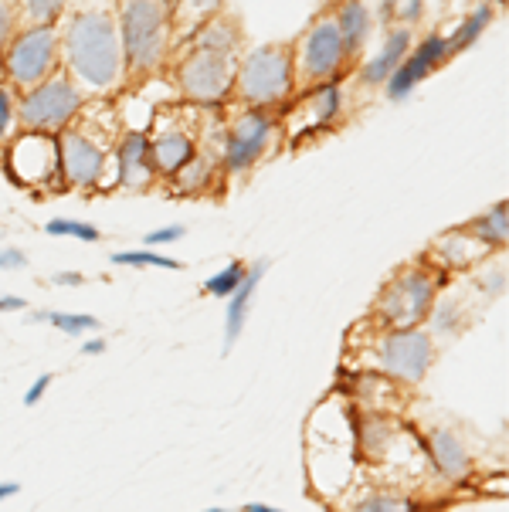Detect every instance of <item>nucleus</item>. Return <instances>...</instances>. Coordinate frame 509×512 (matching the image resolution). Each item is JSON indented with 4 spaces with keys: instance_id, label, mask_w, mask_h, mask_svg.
<instances>
[{
    "instance_id": "f257e3e1",
    "label": "nucleus",
    "mask_w": 509,
    "mask_h": 512,
    "mask_svg": "<svg viewBox=\"0 0 509 512\" xmlns=\"http://www.w3.org/2000/svg\"><path fill=\"white\" fill-rule=\"evenodd\" d=\"M62 34L65 72L82 92L106 95L126 82L123 45H119L116 17L106 7H82L65 17Z\"/></svg>"
},
{
    "instance_id": "f03ea898",
    "label": "nucleus",
    "mask_w": 509,
    "mask_h": 512,
    "mask_svg": "<svg viewBox=\"0 0 509 512\" xmlns=\"http://www.w3.org/2000/svg\"><path fill=\"white\" fill-rule=\"evenodd\" d=\"M119 140V116L106 102L82 106L72 126L58 133V160L62 184L79 190H109L112 180V146Z\"/></svg>"
},
{
    "instance_id": "7ed1b4c3",
    "label": "nucleus",
    "mask_w": 509,
    "mask_h": 512,
    "mask_svg": "<svg viewBox=\"0 0 509 512\" xmlns=\"http://www.w3.org/2000/svg\"><path fill=\"white\" fill-rule=\"evenodd\" d=\"M448 275L442 268H435L425 258V262H411L398 268V272L387 279L374 302V319L377 329H414L425 326L431 316V306H435L438 292L445 289Z\"/></svg>"
},
{
    "instance_id": "20e7f679",
    "label": "nucleus",
    "mask_w": 509,
    "mask_h": 512,
    "mask_svg": "<svg viewBox=\"0 0 509 512\" xmlns=\"http://www.w3.org/2000/svg\"><path fill=\"white\" fill-rule=\"evenodd\" d=\"M119 45H123L126 82L153 75L170 55L167 0H126L119 11Z\"/></svg>"
},
{
    "instance_id": "39448f33",
    "label": "nucleus",
    "mask_w": 509,
    "mask_h": 512,
    "mask_svg": "<svg viewBox=\"0 0 509 512\" xmlns=\"http://www.w3.org/2000/svg\"><path fill=\"white\" fill-rule=\"evenodd\" d=\"M296 62L292 45H258L238 58L235 92L245 109L286 106L296 92Z\"/></svg>"
},
{
    "instance_id": "423d86ee",
    "label": "nucleus",
    "mask_w": 509,
    "mask_h": 512,
    "mask_svg": "<svg viewBox=\"0 0 509 512\" xmlns=\"http://www.w3.org/2000/svg\"><path fill=\"white\" fill-rule=\"evenodd\" d=\"M62 68V34L58 24H28L14 31L0 55V75L14 92H28Z\"/></svg>"
},
{
    "instance_id": "0eeeda50",
    "label": "nucleus",
    "mask_w": 509,
    "mask_h": 512,
    "mask_svg": "<svg viewBox=\"0 0 509 512\" xmlns=\"http://www.w3.org/2000/svg\"><path fill=\"white\" fill-rule=\"evenodd\" d=\"M85 106V92L75 85V78L58 68L55 75L45 78L28 92H17V126L24 133H48L58 136L62 129L72 126Z\"/></svg>"
},
{
    "instance_id": "6e6552de",
    "label": "nucleus",
    "mask_w": 509,
    "mask_h": 512,
    "mask_svg": "<svg viewBox=\"0 0 509 512\" xmlns=\"http://www.w3.org/2000/svg\"><path fill=\"white\" fill-rule=\"evenodd\" d=\"M431 363H435V336L428 329H377L370 370L381 377L414 387L428 377Z\"/></svg>"
},
{
    "instance_id": "1a4fd4ad",
    "label": "nucleus",
    "mask_w": 509,
    "mask_h": 512,
    "mask_svg": "<svg viewBox=\"0 0 509 512\" xmlns=\"http://www.w3.org/2000/svg\"><path fill=\"white\" fill-rule=\"evenodd\" d=\"M235 72H238L235 55L187 48L174 68V82L187 106L214 109L221 102H228L231 92H235Z\"/></svg>"
},
{
    "instance_id": "9d476101",
    "label": "nucleus",
    "mask_w": 509,
    "mask_h": 512,
    "mask_svg": "<svg viewBox=\"0 0 509 512\" xmlns=\"http://www.w3.org/2000/svg\"><path fill=\"white\" fill-rule=\"evenodd\" d=\"M292 62H296V85H319V82H340V75L347 72L350 58L343 48V38L333 24V14H319L306 34L299 38V45L292 48Z\"/></svg>"
},
{
    "instance_id": "9b49d317",
    "label": "nucleus",
    "mask_w": 509,
    "mask_h": 512,
    "mask_svg": "<svg viewBox=\"0 0 509 512\" xmlns=\"http://www.w3.org/2000/svg\"><path fill=\"white\" fill-rule=\"evenodd\" d=\"M282 129V119H275L272 109H241L228 129H221V170L245 173L252 170Z\"/></svg>"
},
{
    "instance_id": "f8f14e48",
    "label": "nucleus",
    "mask_w": 509,
    "mask_h": 512,
    "mask_svg": "<svg viewBox=\"0 0 509 512\" xmlns=\"http://www.w3.org/2000/svg\"><path fill=\"white\" fill-rule=\"evenodd\" d=\"M4 167L11 170L14 184L28 190H55L62 184V160H58V136L48 133H17L7 146Z\"/></svg>"
},
{
    "instance_id": "ddd939ff",
    "label": "nucleus",
    "mask_w": 509,
    "mask_h": 512,
    "mask_svg": "<svg viewBox=\"0 0 509 512\" xmlns=\"http://www.w3.org/2000/svg\"><path fill=\"white\" fill-rule=\"evenodd\" d=\"M146 136H150V156L160 177L177 173L197 153V129L191 112L184 109H160L153 116V133Z\"/></svg>"
},
{
    "instance_id": "4468645a",
    "label": "nucleus",
    "mask_w": 509,
    "mask_h": 512,
    "mask_svg": "<svg viewBox=\"0 0 509 512\" xmlns=\"http://www.w3.org/2000/svg\"><path fill=\"white\" fill-rule=\"evenodd\" d=\"M112 180L123 190H150L160 180L150 156V136L143 129H123L112 146Z\"/></svg>"
},
{
    "instance_id": "2eb2a0df",
    "label": "nucleus",
    "mask_w": 509,
    "mask_h": 512,
    "mask_svg": "<svg viewBox=\"0 0 509 512\" xmlns=\"http://www.w3.org/2000/svg\"><path fill=\"white\" fill-rule=\"evenodd\" d=\"M448 62V41H445V34H428L425 41H418L414 45V51H408V58L394 68V75L387 78V95H391L394 102H401V99H408V95L418 89L425 78L435 72V68H442Z\"/></svg>"
},
{
    "instance_id": "dca6fc26",
    "label": "nucleus",
    "mask_w": 509,
    "mask_h": 512,
    "mask_svg": "<svg viewBox=\"0 0 509 512\" xmlns=\"http://www.w3.org/2000/svg\"><path fill=\"white\" fill-rule=\"evenodd\" d=\"M340 109H343V89L340 82H319V85H309L299 95V102L292 106V112L286 116L289 123V133L296 136H309L313 129H330L336 119H340Z\"/></svg>"
},
{
    "instance_id": "f3484780",
    "label": "nucleus",
    "mask_w": 509,
    "mask_h": 512,
    "mask_svg": "<svg viewBox=\"0 0 509 512\" xmlns=\"http://www.w3.org/2000/svg\"><path fill=\"white\" fill-rule=\"evenodd\" d=\"M421 441V451H425V458L431 462L438 475H442L445 482H465L472 475V455H469V445L455 435L452 428H431Z\"/></svg>"
},
{
    "instance_id": "a211bd4d",
    "label": "nucleus",
    "mask_w": 509,
    "mask_h": 512,
    "mask_svg": "<svg viewBox=\"0 0 509 512\" xmlns=\"http://www.w3.org/2000/svg\"><path fill=\"white\" fill-rule=\"evenodd\" d=\"M265 272H269V258H258L255 265H248L245 282L238 285L235 295H228V306H224V346H221L224 357L235 350V343L241 340V333H245L248 312H252L255 292H258V285H262Z\"/></svg>"
},
{
    "instance_id": "6ab92c4d",
    "label": "nucleus",
    "mask_w": 509,
    "mask_h": 512,
    "mask_svg": "<svg viewBox=\"0 0 509 512\" xmlns=\"http://www.w3.org/2000/svg\"><path fill=\"white\" fill-rule=\"evenodd\" d=\"M489 255H493V251L482 245V241L472 238L465 228H455V231L442 234V238L431 245L428 262L435 268H442L445 275H452V272H462V268H472V265L482 262V258H489Z\"/></svg>"
},
{
    "instance_id": "aec40b11",
    "label": "nucleus",
    "mask_w": 509,
    "mask_h": 512,
    "mask_svg": "<svg viewBox=\"0 0 509 512\" xmlns=\"http://www.w3.org/2000/svg\"><path fill=\"white\" fill-rule=\"evenodd\" d=\"M333 24L343 38V48H347V58L357 62L360 51L367 48V38H370V28H374V17H370L364 0H336L333 7Z\"/></svg>"
},
{
    "instance_id": "412c9836",
    "label": "nucleus",
    "mask_w": 509,
    "mask_h": 512,
    "mask_svg": "<svg viewBox=\"0 0 509 512\" xmlns=\"http://www.w3.org/2000/svg\"><path fill=\"white\" fill-rule=\"evenodd\" d=\"M408 51H411V28L398 24V28L387 31L381 51H377V55L370 58L364 68H360V82H364V85H384L387 78L394 75V68L408 58Z\"/></svg>"
},
{
    "instance_id": "4be33fe9",
    "label": "nucleus",
    "mask_w": 509,
    "mask_h": 512,
    "mask_svg": "<svg viewBox=\"0 0 509 512\" xmlns=\"http://www.w3.org/2000/svg\"><path fill=\"white\" fill-rule=\"evenodd\" d=\"M187 48H201V51H221V55H235L241 51V31L228 14H218L211 21H204L201 28H194L187 34Z\"/></svg>"
},
{
    "instance_id": "5701e85b",
    "label": "nucleus",
    "mask_w": 509,
    "mask_h": 512,
    "mask_svg": "<svg viewBox=\"0 0 509 512\" xmlns=\"http://www.w3.org/2000/svg\"><path fill=\"white\" fill-rule=\"evenodd\" d=\"M167 180H170V187H174V194H184V197L207 194V190L214 187V180H218V163H214L207 153L197 150L191 160H187L177 173H170Z\"/></svg>"
},
{
    "instance_id": "b1692460",
    "label": "nucleus",
    "mask_w": 509,
    "mask_h": 512,
    "mask_svg": "<svg viewBox=\"0 0 509 512\" xmlns=\"http://www.w3.org/2000/svg\"><path fill=\"white\" fill-rule=\"evenodd\" d=\"M343 512H428L425 502L401 489H364Z\"/></svg>"
},
{
    "instance_id": "393cba45",
    "label": "nucleus",
    "mask_w": 509,
    "mask_h": 512,
    "mask_svg": "<svg viewBox=\"0 0 509 512\" xmlns=\"http://www.w3.org/2000/svg\"><path fill=\"white\" fill-rule=\"evenodd\" d=\"M465 231H469L476 241H482L489 251H503L509 241V204L496 201L493 207H486L479 218H472L465 224Z\"/></svg>"
},
{
    "instance_id": "a878e982",
    "label": "nucleus",
    "mask_w": 509,
    "mask_h": 512,
    "mask_svg": "<svg viewBox=\"0 0 509 512\" xmlns=\"http://www.w3.org/2000/svg\"><path fill=\"white\" fill-rule=\"evenodd\" d=\"M224 7V0H174L167 4V14H170V31H180L187 38L194 28H201L204 21L218 17Z\"/></svg>"
},
{
    "instance_id": "bb28decb",
    "label": "nucleus",
    "mask_w": 509,
    "mask_h": 512,
    "mask_svg": "<svg viewBox=\"0 0 509 512\" xmlns=\"http://www.w3.org/2000/svg\"><path fill=\"white\" fill-rule=\"evenodd\" d=\"M493 4H482V7H476L472 14H465L462 21H459V28H455L452 34H445V41H448V58H455L459 51H465V48H472L476 41L482 38V31L493 24Z\"/></svg>"
},
{
    "instance_id": "cd10ccee",
    "label": "nucleus",
    "mask_w": 509,
    "mask_h": 512,
    "mask_svg": "<svg viewBox=\"0 0 509 512\" xmlns=\"http://www.w3.org/2000/svg\"><path fill=\"white\" fill-rule=\"evenodd\" d=\"M28 323H48L55 329H62L68 336H85V333H96L99 329V319L89 316V312H58V309H38V312H28Z\"/></svg>"
},
{
    "instance_id": "c85d7f7f",
    "label": "nucleus",
    "mask_w": 509,
    "mask_h": 512,
    "mask_svg": "<svg viewBox=\"0 0 509 512\" xmlns=\"http://www.w3.org/2000/svg\"><path fill=\"white\" fill-rule=\"evenodd\" d=\"M428 323H431V336L448 340V336L462 333V329L469 326V312H465L462 302H455V299H435Z\"/></svg>"
},
{
    "instance_id": "c756f323",
    "label": "nucleus",
    "mask_w": 509,
    "mask_h": 512,
    "mask_svg": "<svg viewBox=\"0 0 509 512\" xmlns=\"http://www.w3.org/2000/svg\"><path fill=\"white\" fill-rule=\"evenodd\" d=\"M109 262H112V265H123V268H170V272H180V268H184V262H177V258L160 255L157 248L116 251V255H112Z\"/></svg>"
},
{
    "instance_id": "7c9ffc66",
    "label": "nucleus",
    "mask_w": 509,
    "mask_h": 512,
    "mask_svg": "<svg viewBox=\"0 0 509 512\" xmlns=\"http://www.w3.org/2000/svg\"><path fill=\"white\" fill-rule=\"evenodd\" d=\"M248 275V265L245 262H228L221 268V272H214L211 279H204L201 292L211 295V299H228V295H235V289L241 282H245Z\"/></svg>"
},
{
    "instance_id": "2f4dec72",
    "label": "nucleus",
    "mask_w": 509,
    "mask_h": 512,
    "mask_svg": "<svg viewBox=\"0 0 509 512\" xmlns=\"http://www.w3.org/2000/svg\"><path fill=\"white\" fill-rule=\"evenodd\" d=\"M48 234H55V238H79V241H89V245H96L102 238V231L96 224H85V221H75V218H51L45 224Z\"/></svg>"
},
{
    "instance_id": "473e14b6",
    "label": "nucleus",
    "mask_w": 509,
    "mask_h": 512,
    "mask_svg": "<svg viewBox=\"0 0 509 512\" xmlns=\"http://www.w3.org/2000/svg\"><path fill=\"white\" fill-rule=\"evenodd\" d=\"M65 7H68V0H24L21 11L28 17V24H58Z\"/></svg>"
},
{
    "instance_id": "72a5a7b5",
    "label": "nucleus",
    "mask_w": 509,
    "mask_h": 512,
    "mask_svg": "<svg viewBox=\"0 0 509 512\" xmlns=\"http://www.w3.org/2000/svg\"><path fill=\"white\" fill-rule=\"evenodd\" d=\"M17 123V92L7 82H0V133H11Z\"/></svg>"
},
{
    "instance_id": "f704fd0d",
    "label": "nucleus",
    "mask_w": 509,
    "mask_h": 512,
    "mask_svg": "<svg viewBox=\"0 0 509 512\" xmlns=\"http://www.w3.org/2000/svg\"><path fill=\"white\" fill-rule=\"evenodd\" d=\"M14 31H17V7L11 0H0V55H4L7 41L14 38Z\"/></svg>"
},
{
    "instance_id": "c9c22d12",
    "label": "nucleus",
    "mask_w": 509,
    "mask_h": 512,
    "mask_svg": "<svg viewBox=\"0 0 509 512\" xmlns=\"http://www.w3.org/2000/svg\"><path fill=\"white\" fill-rule=\"evenodd\" d=\"M187 234L184 224H170V228H160V231H150L146 234V248H163V245H174Z\"/></svg>"
},
{
    "instance_id": "e433bc0d",
    "label": "nucleus",
    "mask_w": 509,
    "mask_h": 512,
    "mask_svg": "<svg viewBox=\"0 0 509 512\" xmlns=\"http://www.w3.org/2000/svg\"><path fill=\"white\" fill-rule=\"evenodd\" d=\"M51 384H55V373H41V377L34 380V384H31L28 390H24V407H34V404H38L41 397H45L48 390H51Z\"/></svg>"
},
{
    "instance_id": "4c0bfd02",
    "label": "nucleus",
    "mask_w": 509,
    "mask_h": 512,
    "mask_svg": "<svg viewBox=\"0 0 509 512\" xmlns=\"http://www.w3.org/2000/svg\"><path fill=\"white\" fill-rule=\"evenodd\" d=\"M421 11H425V0H401V7H398V21L404 24V28H411V24H418L421 21Z\"/></svg>"
},
{
    "instance_id": "58836bf2",
    "label": "nucleus",
    "mask_w": 509,
    "mask_h": 512,
    "mask_svg": "<svg viewBox=\"0 0 509 512\" xmlns=\"http://www.w3.org/2000/svg\"><path fill=\"white\" fill-rule=\"evenodd\" d=\"M0 268L4 272H21V268H28V255L21 248H4L0 251Z\"/></svg>"
},
{
    "instance_id": "ea45409f",
    "label": "nucleus",
    "mask_w": 509,
    "mask_h": 512,
    "mask_svg": "<svg viewBox=\"0 0 509 512\" xmlns=\"http://www.w3.org/2000/svg\"><path fill=\"white\" fill-rule=\"evenodd\" d=\"M51 285H65V289H75V285H85L82 272H55L51 275Z\"/></svg>"
},
{
    "instance_id": "a19ab883",
    "label": "nucleus",
    "mask_w": 509,
    "mask_h": 512,
    "mask_svg": "<svg viewBox=\"0 0 509 512\" xmlns=\"http://www.w3.org/2000/svg\"><path fill=\"white\" fill-rule=\"evenodd\" d=\"M28 299L24 295H0V312H24Z\"/></svg>"
},
{
    "instance_id": "79ce46f5",
    "label": "nucleus",
    "mask_w": 509,
    "mask_h": 512,
    "mask_svg": "<svg viewBox=\"0 0 509 512\" xmlns=\"http://www.w3.org/2000/svg\"><path fill=\"white\" fill-rule=\"evenodd\" d=\"M106 340H85L79 350H82V357H102V353H106Z\"/></svg>"
},
{
    "instance_id": "37998d69",
    "label": "nucleus",
    "mask_w": 509,
    "mask_h": 512,
    "mask_svg": "<svg viewBox=\"0 0 509 512\" xmlns=\"http://www.w3.org/2000/svg\"><path fill=\"white\" fill-rule=\"evenodd\" d=\"M398 7H401V0H381V17H384V24H387V21H394Z\"/></svg>"
},
{
    "instance_id": "c03bdc74",
    "label": "nucleus",
    "mask_w": 509,
    "mask_h": 512,
    "mask_svg": "<svg viewBox=\"0 0 509 512\" xmlns=\"http://www.w3.org/2000/svg\"><path fill=\"white\" fill-rule=\"evenodd\" d=\"M21 496V482H0V499H14Z\"/></svg>"
},
{
    "instance_id": "a18cd8bd",
    "label": "nucleus",
    "mask_w": 509,
    "mask_h": 512,
    "mask_svg": "<svg viewBox=\"0 0 509 512\" xmlns=\"http://www.w3.org/2000/svg\"><path fill=\"white\" fill-rule=\"evenodd\" d=\"M245 512H282V509H275V506H265V502H248Z\"/></svg>"
},
{
    "instance_id": "49530a36",
    "label": "nucleus",
    "mask_w": 509,
    "mask_h": 512,
    "mask_svg": "<svg viewBox=\"0 0 509 512\" xmlns=\"http://www.w3.org/2000/svg\"><path fill=\"white\" fill-rule=\"evenodd\" d=\"M204 512H231V509H224V506H211V509H204Z\"/></svg>"
},
{
    "instance_id": "de8ad7c7",
    "label": "nucleus",
    "mask_w": 509,
    "mask_h": 512,
    "mask_svg": "<svg viewBox=\"0 0 509 512\" xmlns=\"http://www.w3.org/2000/svg\"><path fill=\"white\" fill-rule=\"evenodd\" d=\"M4 140H7V136H4V133H0V143H4Z\"/></svg>"
},
{
    "instance_id": "09e8293b",
    "label": "nucleus",
    "mask_w": 509,
    "mask_h": 512,
    "mask_svg": "<svg viewBox=\"0 0 509 512\" xmlns=\"http://www.w3.org/2000/svg\"><path fill=\"white\" fill-rule=\"evenodd\" d=\"M486 4H496V0H486Z\"/></svg>"
},
{
    "instance_id": "8fccbe9b",
    "label": "nucleus",
    "mask_w": 509,
    "mask_h": 512,
    "mask_svg": "<svg viewBox=\"0 0 509 512\" xmlns=\"http://www.w3.org/2000/svg\"><path fill=\"white\" fill-rule=\"evenodd\" d=\"M0 231H4V228H0Z\"/></svg>"
}]
</instances>
